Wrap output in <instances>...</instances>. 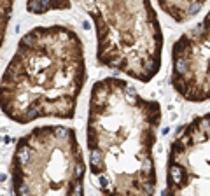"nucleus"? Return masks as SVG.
Here are the masks:
<instances>
[{
	"label": "nucleus",
	"instance_id": "5",
	"mask_svg": "<svg viewBox=\"0 0 210 196\" xmlns=\"http://www.w3.org/2000/svg\"><path fill=\"white\" fill-rule=\"evenodd\" d=\"M163 195H210V114L193 119L172 142Z\"/></svg>",
	"mask_w": 210,
	"mask_h": 196
},
{
	"label": "nucleus",
	"instance_id": "1",
	"mask_svg": "<svg viewBox=\"0 0 210 196\" xmlns=\"http://www.w3.org/2000/svg\"><path fill=\"white\" fill-rule=\"evenodd\" d=\"M161 124V105L140 97L123 79L95 82L89 98V172L103 195L149 196L158 175L153 147Z\"/></svg>",
	"mask_w": 210,
	"mask_h": 196
},
{
	"label": "nucleus",
	"instance_id": "8",
	"mask_svg": "<svg viewBox=\"0 0 210 196\" xmlns=\"http://www.w3.org/2000/svg\"><path fill=\"white\" fill-rule=\"evenodd\" d=\"M70 7V0H26V11L32 14H46L49 11H61Z\"/></svg>",
	"mask_w": 210,
	"mask_h": 196
},
{
	"label": "nucleus",
	"instance_id": "7",
	"mask_svg": "<svg viewBox=\"0 0 210 196\" xmlns=\"http://www.w3.org/2000/svg\"><path fill=\"white\" fill-rule=\"evenodd\" d=\"M158 4L161 11L166 12L172 20L177 23H184L194 18L207 4V0H158Z\"/></svg>",
	"mask_w": 210,
	"mask_h": 196
},
{
	"label": "nucleus",
	"instance_id": "2",
	"mask_svg": "<svg viewBox=\"0 0 210 196\" xmlns=\"http://www.w3.org/2000/svg\"><path fill=\"white\" fill-rule=\"evenodd\" d=\"M86 82L82 40L68 26H35L25 33L0 81V109L14 123L74 119Z\"/></svg>",
	"mask_w": 210,
	"mask_h": 196
},
{
	"label": "nucleus",
	"instance_id": "4",
	"mask_svg": "<svg viewBox=\"0 0 210 196\" xmlns=\"http://www.w3.org/2000/svg\"><path fill=\"white\" fill-rule=\"evenodd\" d=\"M84 173L82 151L72 128L40 126L16 144L11 163L14 195H84Z\"/></svg>",
	"mask_w": 210,
	"mask_h": 196
},
{
	"label": "nucleus",
	"instance_id": "9",
	"mask_svg": "<svg viewBox=\"0 0 210 196\" xmlns=\"http://www.w3.org/2000/svg\"><path fill=\"white\" fill-rule=\"evenodd\" d=\"M12 4H14V0H0V49L4 46L7 26H9V21H11Z\"/></svg>",
	"mask_w": 210,
	"mask_h": 196
},
{
	"label": "nucleus",
	"instance_id": "6",
	"mask_svg": "<svg viewBox=\"0 0 210 196\" xmlns=\"http://www.w3.org/2000/svg\"><path fill=\"white\" fill-rule=\"evenodd\" d=\"M172 86L187 102L210 100V11L172 46Z\"/></svg>",
	"mask_w": 210,
	"mask_h": 196
},
{
	"label": "nucleus",
	"instance_id": "3",
	"mask_svg": "<svg viewBox=\"0 0 210 196\" xmlns=\"http://www.w3.org/2000/svg\"><path fill=\"white\" fill-rule=\"evenodd\" d=\"M96 30V60L140 82L163 61V32L151 0H77Z\"/></svg>",
	"mask_w": 210,
	"mask_h": 196
}]
</instances>
